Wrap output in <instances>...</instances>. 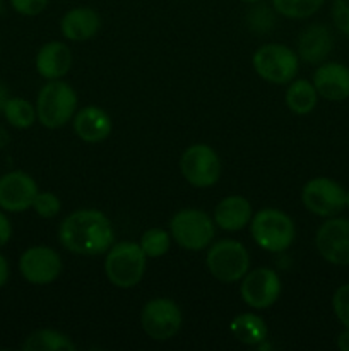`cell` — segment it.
Instances as JSON below:
<instances>
[{
	"label": "cell",
	"instance_id": "5bb4252c",
	"mask_svg": "<svg viewBox=\"0 0 349 351\" xmlns=\"http://www.w3.org/2000/svg\"><path fill=\"white\" fill-rule=\"evenodd\" d=\"M38 184L29 173L12 170L0 175V209L5 213H24L33 208Z\"/></svg>",
	"mask_w": 349,
	"mask_h": 351
},
{
	"label": "cell",
	"instance_id": "d4e9b609",
	"mask_svg": "<svg viewBox=\"0 0 349 351\" xmlns=\"http://www.w3.org/2000/svg\"><path fill=\"white\" fill-rule=\"evenodd\" d=\"M272 9L287 19H307L317 14L325 0H270Z\"/></svg>",
	"mask_w": 349,
	"mask_h": 351
},
{
	"label": "cell",
	"instance_id": "ba28073f",
	"mask_svg": "<svg viewBox=\"0 0 349 351\" xmlns=\"http://www.w3.org/2000/svg\"><path fill=\"white\" fill-rule=\"evenodd\" d=\"M183 315L174 300L157 297L147 302L140 312L142 331L154 341H168L174 338L181 329Z\"/></svg>",
	"mask_w": 349,
	"mask_h": 351
},
{
	"label": "cell",
	"instance_id": "f35d334b",
	"mask_svg": "<svg viewBox=\"0 0 349 351\" xmlns=\"http://www.w3.org/2000/svg\"><path fill=\"white\" fill-rule=\"evenodd\" d=\"M0 2H3V0H0Z\"/></svg>",
	"mask_w": 349,
	"mask_h": 351
},
{
	"label": "cell",
	"instance_id": "74e56055",
	"mask_svg": "<svg viewBox=\"0 0 349 351\" xmlns=\"http://www.w3.org/2000/svg\"><path fill=\"white\" fill-rule=\"evenodd\" d=\"M346 208L349 209V189L346 191Z\"/></svg>",
	"mask_w": 349,
	"mask_h": 351
},
{
	"label": "cell",
	"instance_id": "8d00e7d4",
	"mask_svg": "<svg viewBox=\"0 0 349 351\" xmlns=\"http://www.w3.org/2000/svg\"><path fill=\"white\" fill-rule=\"evenodd\" d=\"M240 2H245V3H259L262 0H240Z\"/></svg>",
	"mask_w": 349,
	"mask_h": 351
},
{
	"label": "cell",
	"instance_id": "1f68e13d",
	"mask_svg": "<svg viewBox=\"0 0 349 351\" xmlns=\"http://www.w3.org/2000/svg\"><path fill=\"white\" fill-rule=\"evenodd\" d=\"M12 239V223L3 209H0V249L5 247Z\"/></svg>",
	"mask_w": 349,
	"mask_h": 351
},
{
	"label": "cell",
	"instance_id": "f546056e",
	"mask_svg": "<svg viewBox=\"0 0 349 351\" xmlns=\"http://www.w3.org/2000/svg\"><path fill=\"white\" fill-rule=\"evenodd\" d=\"M332 21H334V26L349 38V0L332 2Z\"/></svg>",
	"mask_w": 349,
	"mask_h": 351
},
{
	"label": "cell",
	"instance_id": "7a4b0ae2",
	"mask_svg": "<svg viewBox=\"0 0 349 351\" xmlns=\"http://www.w3.org/2000/svg\"><path fill=\"white\" fill-rule=\"evenodd\" d=\"M250 235L260 249L272 254L286 252L296 240V226L287 213L263 208L252 216Z\"/></svg>",
	"mask_w": 349,
	"mask_h": 351
},
{
	"label": "cell",
	"instance_id": "9c48e42d",
	"mask_svg": "<svg viewBox=\"0 0 349 351\" xmlns=\"http://www.w3.org/2000/svg\"><path fill=\"white\" fill-rule=\"evenodd\" d=\"M180 171L192 187L209 189L221 177V160L207 144H192L181 154Z\"/></svg>",
	"mask_w": 349,
	"mask_h": 351
},
{
	"label": "cell",
	"instance_id": "4dcf8cb0",
	"mask_svg": "<svg viewBox=\"0 0 349 351\" xmlns=\"http://www.w3.org/2000/svg\"><path fill=\"white\" fill-rule=\"evenodd\" d=\"M248 23H257V29H269L274 24V16L266 5H257L250 10L248 14Z\"/></svg>",
	"mask_w": 349,
	"mask_h": 351
},
{
	"label": "cell",
	"instance_id": "3957f363",
	"mask_svg": "<svg viewBox=\"0 0 349 351\" xmlns=\"http://www.w3.org/2000/svg\"><path fill=\"white\" fill-rule=\"evenodd\" d=\"M79 98L68 82L57 79L48 81L36 96L38 122L47 129H60L74 119Z\"/></svg>",
	"mask_w": 349,
	"mask_h": 351
},
{
	"label": "cell",
	"instance_id": "603a6c76",
	"mask_svg": "<svg viewBox=\"0 0 349 351\" xmlns=\"http://www.w3.org/2000/svg\"><path fill=\"white\" fill-rule=\"evenodd\" d=\"M24 351H74L75 345L67 335L57 329H38L23 343Z\"/></svg>",
	"mask_w": 349,
	"mask_h": 351
},
{
	"label": "cell",
	"instance_id": "277c9868",
	"mask_svg": "<svg viewBox=\"0 0 349 351\" xmlns=\"http://www.w3.org/2000/svg\"><path fill=\"white\" fill-rule=\"evenodd\" d=\"M147 257L139 243L123 242L113 243L105 257V274L113 287L129 290L137 287L146 274Z\"/></svg>",
	"mask_w": 349,
	"mask_h": 351
},
{
	"label": "cell",
	"instance_id": "7402d4cb",
	"mask_svg": "<svg viewBox=\"0 0 349 351\" xmlns=\"http://www.w3.org/2000/svg\"><path fill=\"white\" fill-rule=\"evenodd\" d=\"M284 101L294 115H308L317 106L318 93L313 82L308 79H293L286 89Z\"/></svg>",
	"mask_w": 349,
	"mask_h": 351
},
{
	"label": "cell",
	"instance_id": "44dd1931",
	"mask_svg": "<svg viewBox=\"0 0 349 351\" xmlns=\"http://www.w3.org/2000/svg\"><path fill=\"white\" fill-rule=\"evenodd\" d=\"M229 332L236 341L246 346H260L269 339V328L266 321L253 312L236 315L229 322Z\"/></svg>",
	"mask_w": 349,
	"mask_h": 351
},
{
	"label": "cell",
	"instance_id": "7c38bea8",
	"mask_svg": "<svg viewBox=\"0 0 349 351\" xmlns=\"http://www.w3.org/2000/svg\"><path fill=\"white\" fill-rule=\"evenodd\" d=\"M283 285L279 274L270 267H257L243 276L240 285L242 300L253 311H266L272 307L281 297Z\"/></svg>",
	"mask_w": 349,
	"mask_h": 351
},
{
	"label": "cell",
	"instance_id": "8fae6325",
	"mask_svg": "<svg viewBox=\"0 0 349 351\" xmlns=\"http://www.w3.org/2000/svg\"><path fill=\"white\" fill-rule=\"evenodd\" d=\"M17 267L21 276L29 285L47 287L58 280L64 269V261L51 247L33 245L21 254Z\"/></svg>",
	"mask_w": 349,
	"mask_h": 351
},
{
	"label": "cell",
	"instance_id": "484cf974",
	"mask_svg": "<svg viewBox=\"0 0 349 351\" xmlns=\"http://www.w3.org/2000/svg\"><path fill=\"white\" fill-rule=\"evenodd\" d=\"M140 249L147 259H159L166 256L171 247V233L163 228H151L142 233L139 242Z\"/></svg>",
	"mask_w": 349,
	"mask_h": 351
},
{
	"label": "cell",
	"instance_id": "6da1fadb",
	"mask_svg": "<svg viewBox=\"0 0 349 351\" xmlns=\"http://www.w3.org/2000/svg\"><path fill=\"white\" fill-rule=\"evenodd\" d=\"M62 247L75 256L94 257L108 252L115 243V232L108 216L99 209H77L58 228Z\"/></svg>",
	"mask_w": 349,
	"mask_h": 351
},
{
	"label": "cell",
	"instance_id": "52a82bcc",
	"mask_svg": "<svg viewBox=\"0 0 349 351\" xmlns=\"http://www.w3.org/2000/svg\"><path fill=\"white\" fill-rule=\"evenodd\" d=\"M253 71L270 84H289L300 72V57L289 47L281 43H266L257 48L252 57Z\"/></svg>",
	"mask_w": 349,
	"mask_h": 351
},
{
	"label": "cell",
	"instance_id": "4316f807",
	"mask_svg": "<svg viewBox=\"0 0 349 351\" xmlns=\"http://www.w3.org/2000/svg\"><path fill=\"white\" fill-rule=\"evenodd\" d=\"M31 209H34V213L40 218L51 219L62 211V202L58 199V195H55L53 192H38Z\"/></svg>",
	"mask_w": 349,
	"mask_h": 351
},
{
	"label": "cell",
	"instance_id": "4fadbf2b",
	"mask_svg": "<svg viewBox=\"0 0 349 351\" xmlns=\"http://www.w3.org/2000/svg\"><path fill=\"white\" fill-rule=\"evenodd\" d=\"M315 247L322 259L332 266H349V219L325 218L315 233Z\"/></svg>",
	"mask_w": 349,
	"mask_h": 351
},
{
	"label": "cell",
	"instance_id": "9a60e30c",
	"mask_svg": "<svg viewBox=\"0 0 349 351\" xmlns=\"http://www.w3.org/2000/svg\"><path fill=\"white\" fill-rule=\"evenodd\" d=\"M315 89L327 101H344L349 98V67L341 62H324L313 72Z\"/></svg>",
	"mask_w": 349,
	"mask_h": 351
},
{
	"label": "cell",
	"instance_id": "f1b7e54d",
	"mask_svg": "<svg viewBox=\"0 0 349 351\" xmlns=\"http://www.w3.org/2000/svg\"><path fill=\"white\" fill-rule=\"evenodd\" d=\"M14 12L24 17L40 16L48 7V0H9Z\"/></svg>",
	"mask_w": 349,
	"mask_h": 351
},
{
	"label": "cell",
	"instance_id": "ffe728a7",
	"mask_svg": "<svg viewBox=\"0 0 349 351\" xmlns=\"http://www.w3.org/2000/svg\"><path fill=\"white\" fill-rule=\"evenodd\" d=\"M253 216L252 204L243 195H228L222 197L214 208V223L224 232H240L250 225Z\"/></svg>",
	"mask_w": 349,
	"mask_h": 351
},
{
	"label": "cell",
	"instance_id": "30bf717a",
	"mask_svg": "<svg viewBox=\"0 0 349 351\" xmlns=\"http://www.w3.org/2000/svg\"><path fill=\"white\" fill-rule=\"evenodd\" d=\"M301 202L318 218L339 216L346 208V189L327 177H315L301 189Z\"/></svg>",
	"mask_w": 349,
	"mask_h": 351
},
{
	"label": "cell",
	"instance_id": "cb8c5ba5",
	"mask_svg": "<svg viewBox=\"0 0 349 351\" xmlns=\"http://www.w3.org/2000/svg\"><path fill=\"white\" fill-rule=\"evenodd\" d=\"M2 115L10 127L19 130L29 129L38 120L36 106L31 101H27V99L19 98V96H10L7 99L5 106L2 110Z\"/></svg>",
	"mask_w": 349,
	"mask_h": 351
},
{
	"label": "cell",
	"instance_id": "e0dca14e",
	"mask_svg": "<svg viewBox=\"0 0 349 351\" xmlns=\"http://www.w3.org/2000/svg\"><path fill=\"white\" fill-rule=\"evenodd\" d=\"M72 127L79 139L89 144H96L108 139L113 123L105 110L89 105L75 112L74 119H72Z\"/></svg>",
	"mask_w": 349,
	"mask_h": 351
},
{
	"label": "cell",
	"instance_id": "2e32d148",
	"mask_svg": "<svg viewBox=\"0 0 349 351\" xmlns=\"http://www.w3.org/2000/svg\"><path fill=\"white\" fill-rule=\"evenodd\" d=\"M332 48H334V38L325 24H311L305 27L296 41L298 57L310 65H320L327 62Z\"/></svg>",
	"mask_w": 349,
	"mask_h": 351
},
{
	"label": "cell",
	"instance_id": "836d02e7",
	"mask_svg": "<svg viewBox=\"0 0 349 351\" xmlns=\"http://www.w3.org/2000/svg\"><path fill=\"white\" fill-rule=\"evenodd\" d=\"M337 348L341 351H349V329L344 328V331L337 336Z\"/></svg>",
	"mask_w": 349,
	"mask_h": 351
},
{
	"label": "cell",
	"instance_id": "83f0119b",
	"mask_svg": "<svg viewBox=\"0 0 349 351\" xmlns=\"http://www.w3.org/2000/svg\"><path fill=\"white\" fill-rule=\"evenodd\" d=\"M332 311L337 321L349 329V283L341 285L332 295Z\"/></svg>",
	"mask_w": 349,
	"mask_h": 351
},
{
	"label": "cell",
	"instance_id": "5b68a950",
	"mask_svg": "<svg viewBox=\"0 0 349 351\" xmlns=\"http://www.w3.org/2000/svg\"><path fill=\"white\" fill-rule=\"evenodd\" d=\"M170 233L181 249L198 252L214 242L216 223L202 209L185 208L170 219Z\"/></svg>",
	"mask_w": 349,
	"mask_h": 351
},
{
	"label": "cell",
	"instance_id": "d6986e66",
	"mask_svg": "<svg viewBox=\"0 0 349 351\" xmlns=\"http://www.w3.org/2000/svg\"><path fill=\"white\" fill-rule=\"evenodd\" d=\"M101 27V17L92 7H74L60 19V31L68 41H88Z\"/></svg>",
	"mask_w": 349,
	"mask_h": 351
},
{
	"label": "cell",
	"instance_id": "d590c367",
	"mask_svg": "<svg viewBox=\"0 0 349 351\" xmlns=\"http://www.w3.org/2000/svg\"><path fill=\"white\" fill-rule=\"evenodd\" d=\"M7 143H9V134H7L5 129L0 127V147H5Z\"/></svg>",
	"mask_w": 349,
	"mask_h": 351
},
{
	"label": "cell",
	"instance_id": "d6a6232c",
	"mask_svg": "<svg viewBox=\"0 0 349 351\" xmlns=\"http://www.w3.org/2000/svg\"><path fill=\"white\" fill-rule=\"evenodd\" d=\"M10 276V267H9V261L5 259L3 254H0V288H3L9 281Z\"/></svg>",
	"mask_w": 349,
	"mask_h": 351
},
{
	"label": "cell",
	"instance_id": "ac0fdd59",
	"mask_svg": "<svg viewBox=\"0 0 349 351\" xmlns=\"http://www.w3.org/2000/svg\"><path fill=\"white\" fill-rule=\"evenodd\" d=\"M36 72L47 81L65 77L72 67V51L64 41H48L38 50L34 58Z\"/></svg>",
	"mask_w": 349,
	"mask_h": 351
},
{
	"label": "cell",
	"instance_id": "e575fe53",
	"mask_svg": "<svg viewBox=\"0 0 349 351\" xmlns=\"http://www.w3.org/2000/svg\"><path fill=\"white\" fill-rule=\"evenodd\" d=\"M10 96H9V89L5 88V86L2 84V82H0V115H2V110H3V106H5V103H7V99H9Z\"/></svg>",
	"mask_w": 349,
	"mask_h": 351
},
{
	"label": "cell",
	"instance_id": "8992f818",
	"mask_svg": "<svg viewBox=\"0 0 349 351\" xmlns=\"http://www.w3.org/2000/svg\"><path fill=\"white\" fill-rule=\"evenodd\" d=\"M205 266L219 283H238L250 271V254L238 240H219L209 245Z\"/></svg>",
	"mask_w": 349,
	"mask_h": 351
}]
</instances>
